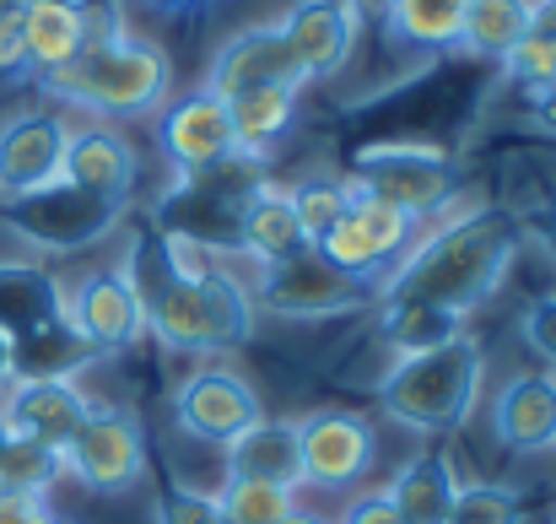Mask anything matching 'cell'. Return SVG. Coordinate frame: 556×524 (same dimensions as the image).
Returning <instances> with one entry per match:
<instances>
[{
  "mask_svg": "<svg viewBox=\"0 0 556 524\" xmlns=\"http://www.w3.org/2000/svg\"><path fill=\"white\" fill-rule=\"evenodd\" d=\"M378 336L394 347V357L438 351L465 336V320L438 303H378Z\"/></svg>",
  "mask_w": 556,
  "mask_h": 524,
  "instance_id": "484cf974",
  "label": "cell"
},
{
  "mask_svg": "<svg viewBox=\"0 0 556 524\" xmlns=\"http://www.w3.org/2000/svg\"><path fill=\"white\" fill-rule=\"evenodd\" d=\"M249 298H254V309H260V314L298 320V325L346 320V314L378 309V287L352 282V276H341V271H330L314 249H298V254H287V260H276V265H254Z\"/></svg>",
  "mask_w": 556,
  "mask_h": 524,
  "instance_id": "ba28073f",
  "label": "cell"
},
{
  "mask_svg": "<svg viewBox=\"0 0 556 524\" xmlns=\"http://www.w3.org/2000/svg\"><path fill=\"white\" fill-rule=\"evenodd\" d=\"M38 87L54 103L92 114L98 125H130V120H152L174 98V60L157 38L136 33L119 11H103L92 43Z\"/></svg>",
  "mask_w": 556,
  "mask_h": 524,
  "instance_id": "3957f363",
  "label": "cell"
},
{
  "mask_svg": "<svg viewBox=\"0 0 556 524\" xmlns=\"http://www.w3.org/2000/svg\"><path fill=\"white\" fill-rule=\"evenodd\" d=\"M330 524H400V514H394V503H389L383 487H357V492H346L341 514Z\"/></svg>",
  "mask_w": 556,
  "mask_h": 524,
  "instance_id": "e575fe53",
  "label": "cell"
},
{
  "mask_svg": "<svg viewBox=\"0 0 556 524\" xmlns=\"http://www.w3.org/2000/svg\"><path fill=\"white\" fill-rule=\"evenodd\" d=\"M346 216L357 222V233L372 244V254L383 260V271H394V265L405 260V249L416 244V233H421L416 216H405V211L389 205V200H372V195H363V189H352Z\"/></svg>",
  "mask_w": 556,
  "mask_h": 524,
  "instance_id": "83f0119b",
  "label": "cell"
},
{
  "mask_svg": "<svg viewBox=\"0 0 556 524\" xmlns=\"http://www.w3.org/2000/svg\"><path fill=\"white\" fill-rule=\"evenodd\" d=\"M519 341L535 357V367L556 373V292H541V298L525 303V314H519Z\"/></svg>",
  "mask_w": 556,
  "mask_h": 524,
  "instance_id": "d6a6232c",
  "label": "cell"
},
{
  "mask_svg": "<svg viewBox=\"0 0 556 524\" xmlns=\"http://www.w3.org/2000/svg\"><path fill=\"white\" fill-rule=\"evenodd\" d=\"M65 482V454L49 449V444H33V438H5L0 449V487L5 492H27V498H49L54 487Z\"/></svg>",
  "mask_w": 556,
  "mask_h": 524,
  "instance_id": "f1b7e54d",
  "label": "cell"
},
{
  "mask_svg": "<svg viewBox=\"0 0 556 524\" xmlns=\"http://www.w3.org/2000/svg\"><path fill=\"white\" fill-rule=\"evenodd\" d=\"M486 389V347L465 330L459 341L438 351H416V357H394L389 373L378 378L372 400L378 416L416 433V438H438V433H459Z\"/></svg>",
  "mask_w": 556,
  "mask_h": 524,
  "instance_id": "277c9868",
  "label": "cell"
},
{
  "mask_svg": "<svg viewBox=\"0 0 556 524\" xmlns=\"http://www.w3.org/2000/svg\"><path fill=\"white\" fill-rule=\"evenodd\" d=\"M287 200L298 211V227L308 244H319L352 205V178L346 174H308V178H292L287 184Z\"/></svg>",
  "mask_w": 556,
  "mask_h": 524,
  "instance_id": "f546056e",
  "label": "cell"
},
{
  "mask_svg": "<svg viewBox=\"0 0 556 524\" xmlns=\"http://www.w3.org/2000/svg\"><path fill=\"white\" fill-rule=\"evenodd\" d=\"M227 476L238 482H265V487H287L303 492V465H298V416H260L243 438H232L222 449Z\"/></svg>",
  "mask_w": 556,
  "mask_h": 524,
  "instance_id": "ffe728a7",
  "label": "cell"
},
{
  "mask_svg": "<svg viewBox=\"0 0 556 524\" xmlns=\"http://www.w3.org/2000/svg\"><path fill=\"white\" fill-rule=\"evenodd\" d=\"M459 16H465V0H389L378 11L383 33L410 49V54H448L459 49Z\"/></svg>",
  "mask_w": 556,
  "mask_h": 524,
  "instance_id": "cb8c5ba5",
  "label": "cell"
},
{
  "mask_svg": "<svg viewBox=\"0 0 556 524\" xmlns=\"http://www.w3.org/2000/svg\"><path fill=\"white\" fill-rule=\"evenodd\" d=\"M33 65H27V38H22V16L0 22V82H27Z\"/></svg>",
  "mask_w": 556,
  "mask_h": 524,
  "instance_id": "d590c367",
  "label": "cell"
},
{
  "mask_svg": "<svg viewBox=\"0 0 556 524\" xmlns=\"http://www.w3.org/2000/svg\"><path fill=\"white\" fill-rule=\"evenodd\" d=\"M346 178H352V189L400 205L416 222H432L438 211H448L459 200V169L432 141H372V147H357Z\"/></svg>",
  "mask_w": 556,
  "mask_h": 524,
  "instance_id": "8992f818",
  "label": "cell"
},
{
  "mask_svg": "<svg viewBox=\"0 0 556 524\" xmlns=\"http://www.w3.org/2000/svg\"><path fill=\"white\" fill-rule=\"evenodd\" d=\"M492 438L508 454H552L556 449V373L519 367L492 395Z\"/></svg>",
  "mask_w": 556,
  "mask_h": 524,
  "instance_id": "ac0fdd59",
  "label": "cell"
},
{
  "mask_svg": "<svg viewBox=\"0 0 556 524\" xmlns=\"http://www.w3.org/2000/svg\"><path fill=\"white\" fill-rule=\"evenodd\" d=\"M5 438H11V427H5V416H0V449H5Z\"/></svg>",
  "mask_w": 556,
  "mask_h": 524,
  "instance_id": "7bdbcfd3",
  "label": "cell"
},
{
  "mask_svg": "<svg viewBox=\"0 0 556 524\" xmlns=\"http://www.w3.org/2000/svg\"><path fill=\"white\" fill-rule=\"evenodd\" d=\"M281 524H330L325 520V514H314V509H303V503H298V509H292V514H287V520Z\"/></svg>",
  "mask_w": 556,
  "mask_h": 524,
  "instance_id": "60d3db41",
  "label": "cell"
},
{
  "mask_svg": "<svg viewBox=\"0 0 556 524\" xmlns=\"http://www.w3.org/2000/svg\"><path fill=\"white\" fill-rule=\"evenodd\" d=\"M65 141H71V120L54 103L5 114L0 120V200L54 184L65 163Z\"/></svg>",
  "mask_w": 556,
  "mask_h": 524,
  "instance_id": "5bb4252c",
  "label": "cell"
},
{
  "mask_svg": "<svg viewBox=\"0 0 556 524\" xmlns=\"http://www.w3.org/2000/svg\"><path fill=\"white\" fill-rule=\"evenodd\" d=\"M168 416H174V427H179L185 438H194V444L227 449L232 438H243V433L265 416V400H260V389H254L238 367H227V362H200V367H189L185 378L174 384Z\"/></svg>",
  "mask_w": 556,
  "mask_h": 524,
  "instance_id": "9c48e42d",
  "label": "cell"
},
{
  "mask_svg": "<svg viewBox=\"0 0 556 524\" xmlns=\"http://www.w3.org/2000/svg\"><path fill=\"white\" fill-rule=\"evenodd\" d=\"M276 27L287 33L303 82H336L352 65L363 38V16L352 0H292L276 16Z\"/></svg>",
  "mask_w": 556,
  "mask_h": 524,
  "instance_id": "9a60e30c",
  "label": "cell"
},
{
  "mask_svg": "<svg viewBox=\"0 0 556 524\" xmlns=\"http://www.w3.org/2000/svg\"><path fill=\"white\" fill-rule=\"evenodd\" d=\"M11 378H16V347H11V336L0 330V395H5Z\"/></svg>",
  "mask_w": 556,
  "mask_h": 524,
  "instance_id": "f35d334b",
  "label": "cell"
},
{
  "mask_svg": "<svg viewBox=\"0 0 556 524\" xmlns=\"http://www.w3.org/2000/svg\"><path fill=\"white\" fill-rule=\"evenodd\" d=\"M152 120H157V152H163V163L174 169V178L205 174V169H216V163L238 158L227 98H216L211 87L174 92Z\"/></svg>",
  "mask_w": 556,
  "mask_h": 524,
  "instance_id": "7c38bea8",
  "label": "cell"
},
{
  "mask_svg": "<svg viewBox=\"0 0 556 524\" xmlns=\"http://www.w3.org/2000/svg\"><path fill=\"white\" fill-rule=\"evenodd\" d=\"M119 260L147 303V341L179 357H227L254 336L260 309L249 298V282L232 271L238 260H222L157 227L130 238V254Z\"/></svg>",
  "mask_w": 556,
  "mask_h": 524,
  "instance_id": "6da1fadb",
  "label": "cell"
},
{
  "mask_svg": "<svg viewBox=\"0 0 556 524\" xmlns=\"http://www.w3.org/2000/svg\"><path fill=\"white\" fill-rule=\"evenodd\" d=\"M216 98H238L254 87H308L298 71V54L287 43V33L276 22H249L238 33H227L205 65V82Z\"/></svg>",
  "mask_w": 556,
  "mask_h": 524,
  "instance_id": "4fadbf2b",
  "label": "cell"
},
{
  "mask_svg": "<svg viewBox=\"0 0 556 524\" xmlns=\"http://www.w3.org/2000/svg\"><path fill=\"white\" fill-rule=\"evenodd\" d=\"M147 471H152L147 422L130 406L92 400L87 422L65 444V476L76 487H87L92 498H125V492H136L147 482Z\"/></svg>",
  "mask_w": 556,
  "mask_h": 524,
  "instance_id": "52a82bcc",
  "label": "cell"
},
{
  "mask_svg": "<svg viewBox=\"0 0 556 524\" xmlns=\"http://www.w3.org/2000/svg\"><path fill=\"white\" fill-rule=\"evenodd\" d=\"M519 233H535V238L546 244V254L556 260V189L541 200V205H535V211H530V227L519 222Z\"/></svg>",
  "mask_w": 556,
  "mask_h": 524,
  "instance_id": "74e56055",
  "label": "cell"
},
{
  "mask_svg": "<svg viewBox=\"0 0 556 524\" xmlns=\"http://www.w3.org/2000/svg\"><path fill=\"white\" fill-rule=\"evenodd\" d=\"M98 16H103V5H92V0H27V11H22V38H27L33 82L65 71V65L92 43Z\"/></svg>",
  "mask_w": 556,
  "mask_h": 524,
  "instance_id": "d6986e66",
  "label": "cell"
},
{
  "mask_svg": "<svg viewBox=\"0 0 556 524\" xmlns=\"http://www.w3.org/2000/svg\"><path fill=\"white\" fill-rule=\"evenodd\" d=\"M298 249H308V238H303V227H298V211H292V200H287V184H260L254 195H249V205L238 211V260H249V265H276V260H287V254H298Z\"/></svg>",
  "mask_w": 556,
  "mask_h": 524,
  "instance_id": "44dd1931",
  "label": "cell"
},
{
  "mask_svg": "<svg viewBox=\"0 0 556 524\" xmlns=\"http://www.w3.org/2000/svg\"><path fill=\"white\" fill-rule=\"evenodd\" d=\"M383 492H389L400 524H448L459 476H454V465H448L443 449H421V454H410V460L383 482Z\"/></svg>",
  "mask_w": 556,
  "mask_h": 524,
  "instance_id": "7402d4cb",
  "label": "cell"
},
{
  "mask_svg": "<svg viewBox=\"0 0 556 524\" xmlns=\"http://www.w3.org/2000/svg\"><path fill=\"white\" fill-rule=\"evenodd\" d=\"M530 11H535V0H465V16H459V49H465L470 60H492V65H503V60L519 49V38H525Z\"/></svg>",
  "mask_w": 556,
  "mask_h": 524,
  "instance_id": "d4e9b609",
  "label": "cell"
},
{
  "mask_svg": "<svg viewBox=\"0 0 556 524\" xmlns=\"http://www.w3.org/2000/svg\"><path fill=\"white\" fill-rule=\"evenodd\" d=\"M141 5H152V11H168V16H185V11H200V5H211V0H141Z\"/></svg>",
  "mask_w": 556,
  "mask_h": 524,
  "instance_id": "ab89813d",
  "label": "cell"
},
{
  "mask_svg": "<svg viewBox=\"0 0 556 524\" xmlns=\"http://www.w3.org/2000/svg\"><path fill=\"white\" fill-rule=\"evenodd\" d=\"M0 227L33 254H87L125 227V211L54 178L33 195L0 200Z\"/></svg>",
  "mask_w": 556,
  "mask_h": 524,
  "instance_id": "5b68a950",
  "label": "cell"
},
{
  "mask_svg": "<svg viewBox=\"0 0 556 524\" xmlns=\"http://www.w3.org/2000/svg\"><path fill=\"white\" fill-rule=\"evenodd\" d=\"M60 178L130 211L136 189H141V152L136 141L119 130V125H71V141H65V163H60Z\"/></svg>",
  "mask_w": 556,
  "mask_h": 524,
  "instance_id": "2e32d148",
  "label": "cell"
},
{
  "mask_svg": "<svg viewBox=\"0 0 556 524\" xmlns=\"http://www.w3.org/2000/svg\"><path fill=\"white\" fill-rule=\"evenodd\" d=\"M525 498L519 487H503V482H465L454 492V509L448 524H525Z\"/></svg>",
  "mask_w": 556,
  "mask_h": 524,
  "instance_id": "1f68e13d",
  "label": "cell"
},
{
  "mask_svg": "<svg viewBox=\"0 0 556 524\" xmlns=\"http://www.w3.org/2000/svg\"><path fill=\"white\" fill-rule=\"evenodd\" d=\"M65 325L76 330V341L92 357L136 351L147 341V303H141L125 260L92 265L87 276H76L65 287Z\"/></svg>",
  "mask_w": 556,
  "mask_h": 524,
  "instance_id": "30bf717a",
  "label": "cell"
},
{
  "mask_svg": "<svg viewBox=\"0 0 556 524\" xmlns=\"http://www.w3.org/2000/svg\"><path fill=\"white\" fill-rule=\"evenodd\" d=\"M298 98H303V87H254V92L227 98L238 152L270 163V152H276V147L287 141V130L298 125Z\"/></svg>",
  "mask_w": 556,
  "mask_h": 524,
  "instance_id": "603a6c76",
  "label": "cell"
},
{
  "mask_svg": "<svg viewBox=\"0 0 556 524\" xmlns=\"http://www.w3.org/2000/svg\"><path fill=\"white\" fill-rule=\"evenodd\" d=\"M519 249H525V233L514 211L486 205L481 195L470 200V211H459L454 200L448 211L421 222L405 260L378 282V303H438L470 320L508 282Z\"/></svg>",
  "mask_w": 556,
  "mask_h": 524,
  "instance_id": "7a4b0ae2",
  "label": "cell"
},
{
  "mask_svg": "<svg viewBox=\"0 0 556 524\" xmlns=\"http://www.w3.org/2000/svg\"><path fill=\"white\" fill-rule=\"evenodd\" d=\"M152 520L157 524H222V514H216L211 492H194V487L168 482V487L157 492V503H152Z\"/></svg>",
  "mask_w": 556,
  "mask_h": 524,
  "instance_id": "836d02e7",
  "label": "cell"
},
{
  "mask_svg": "<svg viewBox=\"0 0 556 524\" xmlns=\"http://www.w3.org/2000/svg\"><path fill=\"white\" fill-rule=\"evenodd\" d=\"M27 11V0H0V22H11V16H22Z\"/></svg>",
  "mask_w": 556,
  "mask_h": 524,
  "instance_id": "b9f144b4",
  "label": "cell"
},
{
  "mask_svg": "<svg viewBox=\"0 0 556 524\" xmlns=\"http://www.w3.org/2000/svg\"><path fill=\"white\" fill-rule=\"evenodd\" d=\"M222 524H281L298 509V492L287 487H265V482H238V476H222V487L211 492Z\"/></svg>",
  "mask_w": 556,
  "mask_h": 524,
  "instance_id": "4dcf8cb0",
  "label": "cell"
},
{
  "mask_svg": "<svg viewBox=\"0 0 556 524\" xmlns=\"http://www.w3.org/2000/svg\"><path fill=\"white\" fill-rule=\"evenodd\" d=\"M503 76L514 87L535 92V98H552L556 92V0H535L519 49L503 60Z\"/></svg>",
  "mask_w": 556,
  "mask_h": 524,
  "instance_id": "4316f807",
  "label": "cell"
},
{
  "mask_svg": "<svg viewBox=\"0 0 556 524\" xmlns=\"http://www.w3.org/2000/svg\"><path fill=\"white\" fill-rule=\"evenodd\" d=\"M92 411V395L76 384V378H27L16 373L0 395V416L16 438H33V444H49L65 454V444L76 438V427L87 422Z\"/></svg>",
  "mask_w": 556,
  "mask_h": 524,
  "instance_id": "e0dca14e",
  "label": "cell"
},
{
  "mask_svg": "<svg viewBox=\"0 0 556 524\" xmlns=\"http://www.w3.org/2000/svg\"><path fill=\"white\" fill-rule=\"evenodd\" d=\"M0 524H60L49 498H27V492H5L0 487Z\"/></svg>",
  "mask_w": 556,
  "mask_h": 524,
  "instance_id": "8d00e7d4",
  "label": "cell"
},
{
  "mask_svg": "<svg viewBox=\"0 0 556 524\" xmlns=\"http://www.w3.org/2000/svg\"><path fill=\"white\" fill-rule=\"evenodd\" d=\"M372 422L341 406H314L298 416V465H303V487L314 492H357L372 476Z\"/></svg>",
  "mask_w": 556,
  "mask_h": 524,
  "instance_id": "8fae6325",
  "label": "cell"
}]
</instances>
